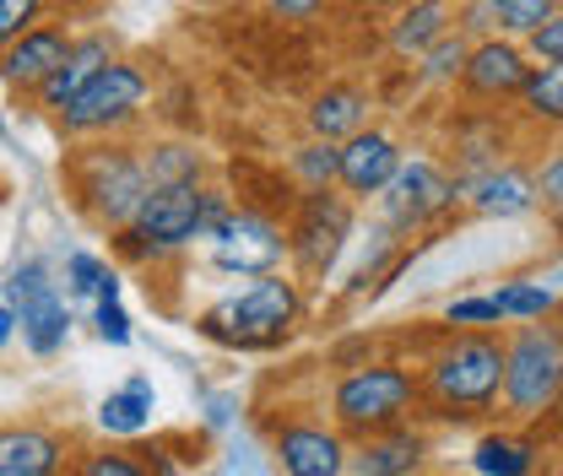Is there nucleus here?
I'll return each instance as SVG.
<instances>
[{"label": "nucleus", "instance_id": "5", "mask_svg": "<svg viewBox=\"0 0 563 476\" xmlns=\"http://www.w3.org/2000/svg\"><path fill=\"white\" fill-rule=\"evenodd\" d=\"M146 190H152L146 157H136L131 146H92L76 163V196L87 206V217L103 228H131Z\"/></svg>", "mask_w": 563, "mask_h": 476}, {"label": "nucleus", "instance_id": "12", "mask_svg": "<svg viewBox=\"0 0 563 476\" xmlns=\"http://www.w3.org/2000/svg\"><path fill=\"white\" fill-rule=\"evenodd\" d=\"M531 49L526 44H515V38H483V44H472V60L461 70V87L472 92V98H520V87L531 81Z\"/></svg>", "mask_w": 563, "mask_h": 476}, {"label": "nucleus", "instance_id": "29", "mask_svg": "<svg viewBox=\"0 0 563 476\" xmlns=\"http://www.w3.org/2000/svg\"><path fill=\"white\" fill-rule=\"evenodd\" d=\"M466 60H472V44H466V33L455 27V33H444V38L422 55V76H428V81H461Z\"/></svg>", "mask_w": 563, "mask_h": 476}, {"label": "nucleus", "instance_id": "2", "mask_svg": "<svg viewBox=\"0 0 563 476\" xmlns=\"http://www.w3.org/2000/svg\"><path fill=\"white\" fill-rule=\"evenodd\" d=\"M303 314V298L287 276H255L239 298L217 303L211 314H201V336L207 341H222V346H239V352H272L287 341L292 320Z\"/></svg>", "mask_w": 563, "mask_h": 476}, {"label": "nucleus", "instance_id": "19", "mask_svg": "<svg viewBox=\"0 0 563 476\" xmlns=\"http://www.w3.org/2000/svg\"><path fill=\"white\" fill-rule=\"evenodd\" d=\"M66 444L49 428H5L0 433V476H60Z\"/></svg>", "mask_w": 563, "mask_h": 476}, {"label": "nucleus", "instance_id": "41", "mask_svg": "<svg viewBox=\"0 0 563 476\" xmlns=\"http://www.w3.org/2000/svg\"><path fill=\"white\" fill-rule=\"evenodd\" d=\"M352 5H368V11H401L407 0H352Z\"/></svg>", "mask_w": 563, "mask_h": 476}, {"label": "nucleus", "instance_id": "39", "mask_svg": "<svg viewBox=\"0 0 563 476\" xmlns=\"http://www.w3.org/2000/svg\"><path fill=\"white\" fill-rule=\"evenodd\" d=\"M207 422H211V428H228V422H233V401H228V396H211V401H207Z\"/></svg>", "mask_w": 563, "mask_h": 476}, {"label": "nucleus", "instance_id": "1", "mask_svg": "<svg viewBox=\"0 0 563 476\" xmlns=\"http://www.w3.org/2000/svg\"><path fill=\"white\" fill-rule=\"evenodd\" d=\"M504 374H509V346L493 331H461L433 352L422 390L444 417H483L504 396Z\"/></svg>", "mask_w": 563, "mask_h": 476}, {"label": "nucleus", "instance_id": "22", "mask_svg": "<svg viewBox=\"0 0 563 476\" xmlns=\"http://www.w3.org/2000/svg\"><path fill=\"white\" fill-rule=\"evenodd\" d=\"M531 466H537V444L515 439V433H488L472 450V472L477 476H531Z\"/></svg>", "mask_w": 563, "mask_h": 476}, {"label": "nucleus", "instance_id": "10", "mask_svg": "<svg viewBox=\"0 0 563 476\" xmlns=\"http://www.w3.org/2000/svg\"><path fill=\"white\" fill-rule=\"evenodd\" d=\"M455 196H466V185H455V179H444L428 157H412V163H401V174L390 179V190L379 196L385 206V228H396V233H418L428 228L433 217H444Z\"/></svg>", "mask_w": 563, "mask_h": 476}, {"label": "nucleus", "instance_id": "27", "mask_svg": "<svg viewBox=\"0 0 563 476\" xmlns=\"http://www.w3.org/2000/svg\"><path fill=\"white\" fill-rule=\"evenodd\" d=\"M493 298H498L504 320H548V314L559 309V298H553L542 281H504Z\"/></svg>", "mask_w": 563, "mask_h": 476}, {"label": "nucleus", "instance_id": "32", "mask_svg": "<svg viewBox=\"0 0 563 476\" xmlns=\"http://www.w3.org/2000/svg\"><path fill=\"white\" fill-rule=\"evenodd\" d=\"M44 16V0H0V44H16Z\"/></svg>", "mask_w": 563, "mask_h": 476}, {"label": "nucleus", "instance_id": "21", "mask_svg": "<svg viewBox=\"0 0 563 476\" xmlns=\"http://www.w3.org/2000/svg\"><path fill=\"white\" fill-rule=\"evenodd\" d=\"M368 125V98L357 92V87H325V92H314V103H309V131L320 141H347L357 136Z\"/></svg>", "mask_w": 563, "mask_h": 476}, {"label": "nucleus", "instance_id": "11", "mask_svg": "<svg viewBox=\"0 0 563 476\" xmlns=\"http://www.w3.org/2000/svg\"><path fill=\"white\" fill-rule=\"evenodd\" d=\"M287 255V239L272 217H255V211H233L222 228H217V272L228 276H272L277 261Z\"/></svg>", "mask_w": 563, "mask_h": 476}, {"label": "nucleus", "instance_id": "37", "mask_svg": "<svg viewBox=\"0 0 563 476\" xmlns=\"http://www.w3.org/2000/svg\"><path fill=\"white\" fill-rule=\"evenodd\" d=\"M272 5V16H282V22H314L331 0H266Z\"/></svg>", "mask_w": 563, "mask_h": 476}, {"label": "nucleus", "instance_id": "8", "mask_svg": "<svg viewBox=\"0 0 563 476\" xmlns=\"http://www.w3.org/2000/svg\"><path fill=\"white\" fill-rule=\"evenodd\" d=\"M352 233V201L336 190H309L298 201V217L287 228V255L303 276H325L336 266L342 244Z\"/></svg>", "mask_w": 563, "mask_h": 476}, {"label": "nucleus", "instance_id": "16", "mask_svg": "<svg viewBox=\"0 0 563 476\" xmlns=\"http://www.w3.org/2000/svg\"><path fill=\"white\" fill-rule=\"evenodd\" d=\"M422 461H428V433L396 422V428H385V433L357 439L352 476H418Z\"/></svg>", "mask_w": 563, "mask_h": 476}, {"label": "nucleus", "instance_id": "26", "mask_svg": "<svg viewBox=\"0 0 563 476\" xmlns=\"http://www.w3.org/2000/svg\"><path fill=\"white\" fill-rule=\"evenodd\" d=\"M493 22L509 33V38H531L542 22H553L563 11V0H488Z\"/></svg>", "mask_w": 563, "mask_h": 476}, {"label": "nucleus", "instance_id": "7", "mask_svg": "<svg viewBox=\"0 0 563 476\" xmlns=\"http://www.w3.org/2000/svg\"><path fill=\"white\" fill-rule=\"evenodd\" d=\"M141 103H146V70L131 66V60H109L103 70H92L81 81V92L60 114V131L66 136H109V131L136 120Z\"/></svg>", "mask_w": 563, "mask_h": 476}, {"label": "nucleus", "instance_id": "17", "mask_svg": "<svg viewBox=\"0 0 563 476\" xmlns=\"http://www.w3.org/2000/svg\"><path fill=\"white\" fill-rule=\"evenodd\" d=\"M455 22H461V0H407L390 22V49L422 60L444 33H455Z\"/></svg>", "mask_w": 563, "mask_h": 476}, {"label": "nucleus", "instance_id": "14", "mask_svg": "<svg viewBox=\"0 0 563 476\" xmlns=\"http://www.w3.org/2000/svg\"><path fill=\"white\" fill-rule=\"evenodd\" d=\"M401 146L385 136V131H374V125H363L357 136L342 141V190H347L352 201H368V196H385L390 190V179L401 174Z\"/></svg>", "mask_w": 563, "mask_h": 476}, {"label": "nucleus", "instance_id": "36", "mask_svg": "<svg viewBox=\"0 0 563 476\" xmlns=\"http://www.w3.org/2000/svg\"><path fill=\"white\" fill-rule=\"evenodd\" d=\"M537 190H542V206H553L563 211V146L542 163V174H537Z\"/></svg>", "mask_w": 563, "mask_h": 476}, {"label": "nucleus", "instance_id": "18", "mask_svg": "<svg viewBox=\"0 0 563 476\" xmlns=\"http://www.w3.org/2000/svg\"><path fill=\"white\" fill-rule=\"evenodd\" d=\"M466 196H472V211L477 217H526L531 206L542 201V190H537V174H526V168H488L483 179H472L466 185Z\"/></svg>", "mask_w": 563, "mask_h": 476}, {"label": "nucleus", "instance_id": "30", "mask_svg": "<svg viewBox=\"0 0 563 476\" xmlns=\"http://www.w3.org/2000/svg\"><path fill=\"white\" fill-rule=\"evenodd\" d=\"M87 76H92L87 66H76V60H66V66L55 70V76H44V81L33 87L38 109H49V114H66V109H70V98L81 92V81H87Z\"/></svg>", "mask_w": 563, "mask_h": 476}, {"label": "nucleus", "instance_id": "40", "mask_svg": "<svg viewBox=\"0 0 563 476\" xmlns=\"http://www.w3.org/2000/svg\"><path fill=\"white\" fill-rule=\"evenodd\" d=\"M98 298H120V276L103 272V281H98Z\"/></svg>", "mask_w": 563, "mask_h": 476}, {"label": "nucleus", "instance_id": "42", "mask_svg": "<svg viewBox=\"0 0 563 476\" xmlns=\"http://www.w3.org/2000/svg\"><path fill=\"white\" fill-rule=\"evenodd\" d=\"M559 146H563V125H559Z\"/></svg>", "mask_w": 563, "mask_h": 476}, {"label": "nucleus", "instance_id": "20", "mask_svg": "<svg viewBox=\"0 0 563 476\" xmlns=\"http://www.w3.org/2000/svg\"><path fill=\"white\" fill-rule=\"evenodd\" d=\"M152 411H157L152 379H146V374H131L120 390H109V396L98 401V428H103L109 439H136V433L152 428Z\"/></svg>", "mask_w": 563, "mask_h": 476}, {"label": "nucleus", "instance_id": "33", "mask_svg": "<svg viewBox=\"0 0 563 476\" xmlns=\"http://www.w3.org/2000/svg\"><path fill=\"white\" fill-rule=\"evenodd\" d=\"M92 325H98V336L109 341V346H131V314L120 309V298H98Z\"/></svg>", "mask_w": 563, "mask_h": 476}, {"label": "nucleus", "instance_id": "6", "mask_svg": "<svg viewBox=\"0 0 563 476\" xmlns=\"http://www.w3.org/2000/svg\"><path fill=\"white\" fill-rule=\"evenodd\" d=\"M120 233H125L120 239L125 255H136V261L174 255L190 239H207V190L201 185H152L136 211V222L120 228Z\"/></svg>", "mask_w": 563, "mask_h": 476}, {"label": "nucleus", "instance_id": "23", "mask_svg": "<svg viewBox=\"0 0 563 476\" xmlns=\"http://www.w3.org/2000/svg\"><path fill=\"white\" fill-rule=\"evenodd\" d=\"M520 114L542 125H563V60H542L531 70V81L520 87Z\"/></svg>", "mask_w": 563, "mask_h": 476}, {"label": "nucleus", "instance_id": "13", "mask_svg": "<svg viewBox=\"0 0 563 476\" xmlns=\"http://www.w3.org/2000/svg\"><path fill=\"white\" fill-rule=\"evenodd\" d=\"M272 461H277L282 476H342L352 466L342 433L314 428V422H287L272 439Z\"/></svg>", "mask_w": 563, "mask_h": 476}, {"label": "nucleus", "instance_id": "28", "mask_svg": "<svg viewBox=\"0 0 563 476\" xmlns=\"http://www.w3.org/2000/svg\"><path fill=\"white\" fill-rule=\"evenodd\" d=\"M76 476H157L141 450H87L76 461Z\"/></svg>", "mask_w": 563, "mask_h": 476}, {"label": "nucleus", "instance_id": "15", "mask_svg": "<svg viewBox=\"0 0 563 476\" xmlns=\"http://www.w3.org/2000/svg\"><path fill=\"white\" fill-rule=\"evenodd\" d=\"M70 55H76V38H70L66 27L38 22L33 33H22L16 44H5V55H0V76H5V87L33 92L44 76H55V70L66 66Z\"/></svg>", "mask_w": 563, "mask_h": 476}, {"label": "nucleus", "instance_id": "34", "mask_svg": "<svg viewBox=\"0 0 563 476\" xmlns=\"http://www.w3.org/2000/svg\"><path fill=\"white\" fill-rule=\"evenodd\" d=\"M103 272H109V266H103L98 255H81V250H76V255L66 261L70 292H92V298H98V281H103Z\"/></svg>", "mask_w": 563, "mask_h": 476}, {"label": "nucleus", "instance_id": "3", "mask_svg": "<svg viewBox=\"0 0 563 476\" xmlns=\"http://www.w3.org/2000/svg\"><path fill=\"white\" fill-rule=\"evenodd\" d=\"M422 396V385L401 368V363H363L336 379L331 390V417L336 428L352 439H368V433H385L396 422H407L412 401Z\"/></svg>", "mask_w": 563, "mask_h": 476}, {"label": "nucleus", "instance_id": "38", "mask_svg": "<svg viewBox=\"0 0 563 476\" xmlns=\"http://www.w3.org/2000/svg\"><path fill=\"white\" fill-rule=\"evenodd\" d=\"M16 325H22V309L5 298V303H0V341H16Z\"/></svg>", "mask_w": 563, "mask_h": 476}, {"label": "nucleus", "instance_id": "4", "mask_svg": "<svg viewBox=\"0 0 563 476\" xmlns=\"http://www.w3.org/2000/svg\"><path fill=\"white\" fill-rule=\"evenodd\" d=\"M509 346L504 374V411L509 417H548L563 396V336L542 320H520Z\"/></svg>", "mask_w": 563, "mask_h": 476}, {"label": "nucleus", "instance_id": "9", "mask_svg": "<svg viewBox=\"0 0 563 476\" xmlns=\"http://www.w3.org/2000/svg\"><path fill=\"white\" fill-rule=\"evenodd\" d=\"M5 298L22 309V346L33 357H55L70 336V303L55 292L44 261H22L5 276Z\"/></svg>", "mask_w": 563, "mask_h": 476}, {"label": "nucleus", "instance_id": "24", "mask_svg": "<svg viewBox=\"0 0 563 476\" xmlns=\"http://www.w3.org/2000/svg\"><path fill=\"white\" fill-rule=\"evenodd\" d=\"M146 174L152 185H201V152L185 141H157L146 152Z\"/></svg>", "mask_w": 563, "mask_h": 476}, {"label": "nucleus", "instance_id": "25", "mask_svg": "<svg viewBox=\"0 0 563 476\" xmlns=\"http://www.w3.org/2000/svg\"><path fill=\"white\" fill-rule=\"evenodd\" d=\"M292 174L303 179V190H331V185H342V141L314 136L309 146H298Z\"/></svg>", "mask_w": 563, "mask_h": 476}, {"label": "nucleus", "instance_id": "31", "mask_svg": "<svg viewBox=\"0 0 563 476\" xmlns=\"http://www.w3.org/2000/svg\"><path fill=\"white\" fill-rule=\"evenodd\" d=\"M444 320L450 325H466V331H488L504 320V309H498V298H455V303H444Z\"/></svg>", "mask_w": 563, "mask_h": 476}, {"label": "nucleus", "instance_id": "35", "mask_svg": "<svg viewBox=\"0 0 563 476\" xmlns=\"http://www.w3.org/2000/svg\"><path fill=\"white\" fill-rule=\"evenodd\" d=\"M526 49H531V60H563V11L553 22H542L531 38H520Z\"/></svg>", "mask_w": 563, "mask_h": 476}]
</instances>
